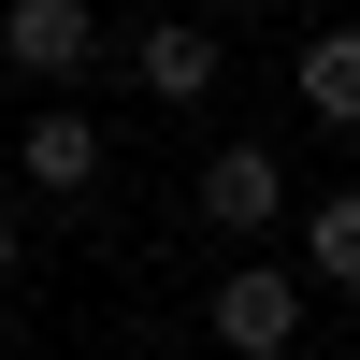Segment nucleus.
Segmentation results:
<instances>
[{
    "instance_id": "nucleus-4",
    "label": "nucleus",
    "mask_w": 360,
    "mask_h": 360,
    "mask_svg": "<svg viewBox=\"0 0 360 360\" xmlns=\"http://www.w3.org/2000/svg\"><path fill=\"white\" fill-rule=\"evenodd\" d=\"M130 72H144V101H159V115L217 101V29H202V15H159V29L130 44Z\"/></svg>"
},
{
    "instance_id": "nucleus-2",
    "label": "nucleus",
    "mask_w": 360,
    "mask_h": 360,
    "mask_svg": "<svg viewBox=\"0 0 360 360\" xmlns=\"http://www.w3.org/2000/svg\"><path fill=\"white\" fill-rule=\"evenodd\" d=\"M0 58H15L29 86H86V58H101V0H0Z\"/></svg>"
},
{
    "instance_id": "nucleus-5",
    "label": "nucleus",
    "mask_w": 360,
    "mask_h": 360,
    "mask_svg": "<svg viewBox=\"0 0 360 360\" xmlns=\"http://www.w3.org/2000/svg\"><path fill=\"white\" fill-rule=\"evenodd\" d=\"M15 173H29V188H44V202H72L86 173H101V130H86V115H72V86H44V115H29V130H15Z\"/></svg>"
},
{
    "instance_id": "nucleus-3",
    "label": "nucleus",
    "mask_w": 360,
    "mask_h": 360,
    "mask_svg": "<svg viewBox=\"0 0 360 360\" xmlns=\"http://www.w3.org/2000/svg\"><path fill=\"white\" fill-rule=\"evenodd\" d=\"M188 202H202V231H231V245H245V231H274V217H288V159H274V144H217Z\"/></svg>"
},
{
    "instance_id": "nucleus-9",
    "label": "nucleus",
    "mask_w": 360,
    "mask_h": 360,
    "mask_svg": "<svg viewBox=\"0 0 360 360\" xmlns=\"http://www.w3.org/2000/svg\"><path fill=\"white\" fill-rule=\"evenodd\" d=\"M217 15H231V0H217Z\"/></svg>"
},
{
    "instance_id": "nucleus-1",
    "label": "nucleus",
    "mask_w": 360,
    "mask_h": 360,
    "mask_svg": "<svg viewBox=\"0 0 360 360\" xmlns=\"http://www.w3.org/2000/svg\"><path fill=\"white\" fill-rule=\"evenodd\" d=\"M202 332H217L231 360H288V346H303V274H288V259H245V274H217Z\"/></svg>"
},
{
    "instance_id": "nucleus-8",
    "label": "nucleus",
    "mask_w": 360,
    "mask_h": 360,
    "mask_svg": "<svg viewBox=\"0 0 360 360\" xmlns=\"http://www.w3.org/2000/svg\"><path fill=\"white\" fill-rule=\"evenodd\" d=\"M0 288H15V217H0Z\"/></svg>"
},
{
    "instance_id": "nucleus-6",
    "label": "nucleus",
    "mask_w": 360,
    "mask_h": 360,
    "mask_svg": "<svg viewBox=\"0 0 360 360\" xmlns=\"http://www.w3.org/2000/svg\"><path fill=\"white\" fill-rule=\"evenodd\" d=\"M288 86H303L317 130H360V29H317V44L288 58Z\"/></svg>"
},
{
    "instance_id": "nucleus-7",
    "label": "nucleus",
    "mask_w": 360,
    "mask_h": 360,
    "mask_svg": "<svg viewBox=\"0 0 360 360\" xmlns=\"http://www.w3.org/2000/svg\"><path fill=\"white\" fill-rule=\"evenodd\" d=\"M303 274H317V288H360V188H317V217H303Z\"/></svg>"
}]
</instances>
